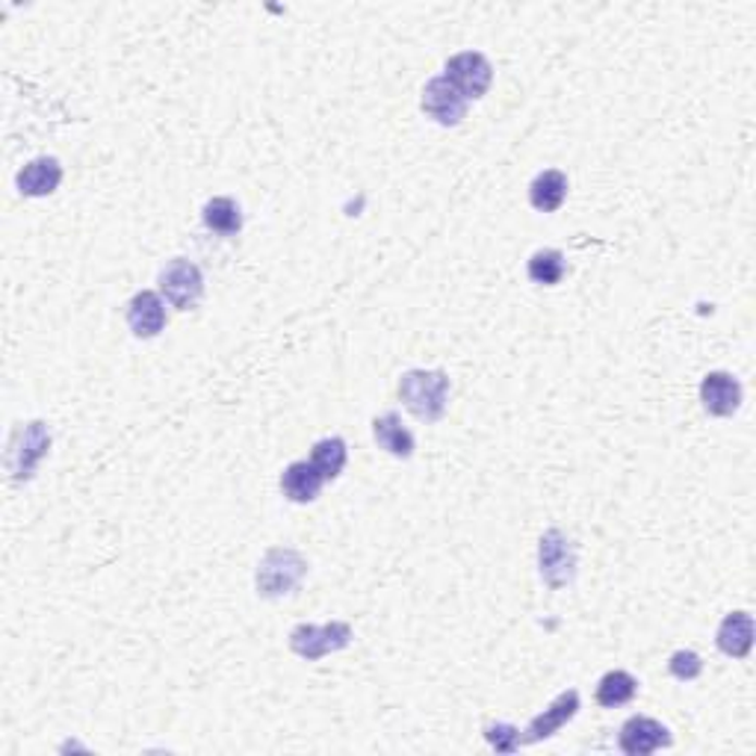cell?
Here are the masks:
<instances>
[{"label":"cell","mask_w":756,"mask_h":756,"mask_svg":"<svg viewBox=\"0 0 756 756\" xmlns=\"http://www.w3.org/2000/svg\"><path fill=\"white\" fill-rule=\"evenodd\" d=\"M399 397L405 409L417 419L435 423L447 411V397H450V376L440 369H409L399 378Z\"/></svg>","instance_id":"cell-1"},{"label":"cell","mask_w":756,"mask_h":756,"mask_svg":"<svg viewBox=\"0 0 756 756\" xmlns=\"http://www.w3.org/2000/svg\"><path fill=\"white\" fill-rule=\"evenodd\" d=\"M307 573L305 556L290 547H272L266 550V556L257 564V594L260 597H286L302 585Z\"/></svg>","instance_id":"cell-2"},{"label":"cell","mask_w":756,"mask_h":756,"mask_svg":"<svg viewBox=\"0 0 756 756\" xmlns=\"http://www.w3.org/2000/svg\"><path fill=\"white\" fill-rule=\"evenodd\" d=\"M51 450V431L45 423L33 419L27 426H21L15 431V438L10 440V455H7V467H10L12 479L27 481L33 471L39 467V461Z\"/></svg>","instance_id":"cell-3"},{"label":"cell","mask_w":756,"mask_h":756,"mask_svg":"<svg viewBox=\"0 0 756 756\" xmlns=\"http://www.w3.org/2000/svg\"><path fill=\"white\" fill-rule=\"evenodd\" d=\"M352 644V626L343 621H331V624H298L290 633V650L307 662H317L322 656L338 654L343 647Z\"/></svg>","instance_id":"cell-4"},{"label":"cell","mask_w":756,"mask_h":756,"mask_svg":"<svg viewBox=\"0 0 756 756\" xmlns=\"http://www.w3.org/2000/svg\"><path fill=\"white\" fill-rule=\"evenodd\" d=\"M538 568H541V580L550 585L552 592H562L573 583L576 576V550H573L571 538L559 529H550L541 538L538 547Z\"/></svg>","instance_id":"cell-5"},{"label":"cell","mask_w":756,"mask_h":756,"mask_svg":"<svg viewBox=\"0 0 756 756\" xmlns=\"http://www.w3.org/2000/svg\"><path fill=\"white\" fill-rule=\"evenodd\" d=\"M160 293L166 296V302L178 310H190V307L202 298L205 293V278H202V269L186 260V257H178L172 264L166 266L160 272Z\"/></svg>","instance_id":"cell-6"},{"label":"cell","mask_w":756,"mask_h":756,"mask_svg":"<svg viewBox=\"0 0 756 756\" xmlns=\"http://www.w3.org/2000/svg\"><path fill=\"white\" fill-rule=\"evenodd\" d=\"M447 81L459 89L464 98H481L488 93V86L493 81L491 62L485 60L479 51H464L455 53L450 62H447Z\"/></svg>","instance_id":"cell-7"},{"label":"cell","mask_w":756,"mask_h":756,"mask_svg":"<svg viewBox=\"0 0 756 756\" xmlns=\"http://www.w3.org/2000/svg\"><path fill=\"white\" fill-rule=\"evenodd\" d=\"M618 745H621V751H624L626 756H647L671 745V733H668V727H664L662 721H656V718L635 716L621 727Z\"/></svg>","instance_id":"cell-8"},{"label":"cell","mask_w":756,"mask_h":756,"mask_svg":"<svg viewBox=\"0 0 756 756\" xmlns=\"http://www.w3.org/2000/svg\"><path fill=\"white\" fill-rule=\"evenodd\" d=\"M467 110V98L452 86L447 77H431L423 89V113L431 115L438 124H459Z\"/></svg>","instance_id":"cell-9"},{"label":"cell","mask_w":756,"mask_h":756,"mask_svg":"<svg viewBox=\"0 0 756 756\" xmlns=\"http://www.w3.org/2000/svg\"><path fill=\"white\" fill-rule=\"evenodd\" d=\"M576 712H580V692H573V688L571 692H562L544 709L541 716L532 718L526 733H523V742H544V739L556 736Z\"/></svg>","instance_id":"cell-10"},{"label":"cell","mask_w":756,"mask_h":756,"mask_svg":"<svg viewBox=\"0 0 756 756\" xmlns=\"http://www.w3.org/2000/svg\"><path fill=\"white\" fill-rule=\"evenodd\" d=\"M700 402L712 417H733L742 405V385L730 373H709L700 385Z\"/></svg>","instance_id":"cell-11"},{"label":"cell","mask_w":756,"mask_h":756,"mask_svg":"<svg viewBox=\"0 0 756 756\" xmlns=\"http://www.w3.org/2000/svg\"><path fill=\"white\" fill-rule=\"evenodd\" d=\"M127 326L136 338H157L166 328V305L163 298L151 293V290H143L131 298L127 305Z\"/></svg>","instance_id":"cell-12"},{"label":"cell","mask_w":756,"mask_h":756,"mask_svg":"<svg viewBox=\"0 0 756 756\" xmlns=\"http://www.w3.org/2000/svg\"><path fill=\"white\" fill-rule=\"evenodd\" d=\"M718 650L733 659H745L754 647V618L747 612L727 614L721 626H718Z\"/></svg>","instance_id":"cell-13"},{"label":"cell","mask_w":756,"mask_h":756,"mask_svg":"<svg viewBox=\"0 0 756 756\" xmlns=\"http://www.w3.org/2000/svg\"><path fill=\"white\" fill-rule=\"evenodd\" d=\"M322 473L310 461H293L281 473V491L290 502H314L322 491Z\"/></svg>","instance_id":"cell-14"},{"label":"cell","mask_w":756,"mask_h":756,"mask_svg":"<svg viewBox=\"0 0 756 756\" xmlns=\"http://www.w3.org/2000/svg\"><path fill=\"white\" fill-rule=\"evenodd\" d=\"M62 181V166L53 157H39L19 172V190L31 198L51 195Z\"/></svg>","instance_id":"cell-15"},{"label":"cell","mask_w":756,"mask_h":756,"mask_svg":"<svg viewBox=\"0 0 756 756\" xmlns=\"http://www.w3.org/2000/svg\"><path fill=\"white\" fill-rule=\"evenodd\" d=\"M373 435H376L378 447L388 450L390 455H397V459H411V455H414V438H411V431L402 426V417H399L397 411H388V414L376 417Z\"/></svg>","instance_id":"cell-16"},{"label":"cell","mask_w":756,"mask_h":756,"mask_svg":"<svg viewBox=\"0 0 756 756\" xmlns=\"http://www.w3.org/2000/svg\"><path fill=\"white\" fill-rule=\"evenodd\" d=\"M564 195H568V174L559 172V169H547V172L538 174L529 186L532 207H535V210H541V214L559 210L564 202Z\"/></svg>","instance_id":"cell-17"},{"label":"cell","mask_w":756,"mask_h":756,"mask_svg":"<svg viewBox=\"0 0 756 756\" xmlns=\"http://www.w3.org/2000/svg\"><path fill=\"white\" fill-rule=\"evenodd\" d=\"M638 692V680L626 671H609V674L600 680L597 685V704L606 706V709H614V706L630 704Z\"/></svg>","instance_id":"cell-18"},{"label":"cell","mask_w":756,"mask_h":756,"mask_svg":"<svg viewBox=\"0 0 756 756\" xmlns=\"http://www.w3.org/2000/svg\"><path fill=\"white\" fill-rule=\"evenodd\" d=\"M346 440L343 438H326L314 443L310 452V464L322 473V479H338L343 467H346Z\"/></svg>","instance_id":"cell-19"},{"label":"cell","mask_w":756,"mask_h":756,"mask_svg":"<svg viewBox=\"0 0 756 756\" xmlns=\"http://www.w3.org/2000/svg\"><path fill=\"white\" fill-rule=\"evenodd\" d=\"M205 225L216 234H236L243 228V214L234 198H214L205 205Z\"/></svg>","instance_id":"cell-20"},{"label":"cell","mask_w":756,"mask_h":756,"mask_svg":"<svg viewBox=\"0 0 756 756\" xmlns=\"http://www.w3.org/2000/svg\"><path fill=\"white\" fill-rule=\"evenodd\" d=\"M526 272H529V281H535V284H559L564 278V255L562 252H556V248H541V252H535V255L529 257Z\"/></svg>","instance_id":"cell-21"},{"label":"cell","mask_w":756,"mask_h":756,"mask_svg":"<svg viewBox=\"0 0 756 756\" xmlns=\"http://www.w3.org/2000/svg\"><path fill=\"white\" fill-rule=\"evenodd\" d=\"M485 739H488V745L497 751V754H514L517 747H521V730L511 724H491L485 727Z\"/></svg>","instance_id":"cell-22"},{"label":"cell","mask_w":756,"mask_h":756,"mask_svg":"<svg viewBox=\"0 0 756 756\" xmlns=\"http://www.w3.org/2000/svg\"><path fill=\"white\" fill-rule=\"evenodd\" d=\"M668 671H671L676 680L688 683V680H697V676L704 674V662H700V656H697L695 650H676V654L671 656V662H668Z\"/></svg>","instance_id":"cell-23"}]
</instances>
